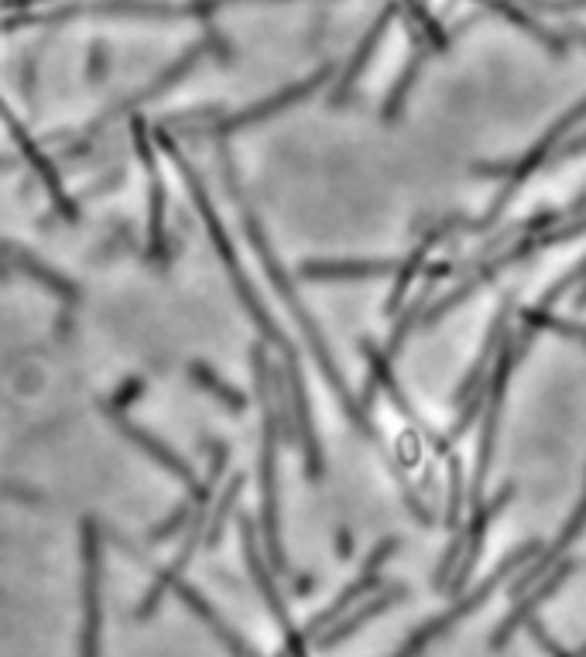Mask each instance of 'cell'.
<instances>
[{"label": "cell", "instance_id": "6da1fadb", "mask_svg": "<svg viewBox=\"0 0 586 657\" xmlns=\"http://www.w3.org/2000/svg\"><path fill=\"white\" fill-rule=\"evenodd\" d=\"M542 541L539 538H531V541H525V544H518L515 548V552L512 555H504L497 565H494V572L487 575V579L481 583V586H476V589H470L467 596H460L457 602H449V607L439 613V616H433L429 623H422L418 630H415V634L402 644V647H398L391 657H422V650L425 647H429L436 637H443V634H449V630L452 626H457L463 616H470L473 610H481L484 607V602L494 596V589L501 586V583H508V575H515V572H521L525 568V562L528 558H536L539 552H542Z\"/></svg>", "mask_w": 586, "mask_h": 657}, {"label": "cell", "instance_id": "7a4b0ae2", "mask_svg": "<svg viewBox=\"0 0 586 657\" xmlns=\"http://www.w3.org/2000/svg\"><path fill=\"white\" fill-rule=\"evenodd\" d=\"M398 552V538H384L378 548H375V552H370V558L364 562V568H360V579L357 583H351V586H346L333 602H330V607L323 610V613H319V616H312L309 623H306V634L312 637V634H319V630H323V626H330L343 610H351L354 607V602L360 599V596H367L370 589H378L381 586V565L391 558Z\"/></svg>", "mask_w": 586, "mask_h": 657}, {"label": "cell", "instance_id": "3957f363", "mask_svg": "<svg viewBox=\"0 0 586 657\" xmlns=\"http://www.w3.org/2000/svg\"><path fill=\"white\" fill-rule=\"evenodd\" d=\"M573 562H563V565H552L549 568V579H539L536 583V589H531L521 602H518V607L508 613V616H504L501 623H497V630H494V637H491V647L497 650V647H504V644H508L512 641V634H515V630L528 620V616H536V610L542 607V602L555 592V589H563L566 586V579H570V575H573Z\"/></svg>", "mask_w": 586, "mask_h": 657}, {"label": "cell", "instance_id": "277c9868", "mask_svg": "<svg viewBox=\"0 0 586 657\" xmlns=\"http://www.w3.org/2000/svg\"><path fill=\"white\" fill-rule=\"evenodd\" d=\"M512 493H515V486H501V489L494 493V500H487V504H476V514H473L470 528H467V538H463V562H460V568H457V579H452L449 592H460V589L467 586V579H470V568L476 565V558H481V544H484L487 525L494 520V514H497L504 504L512 500Z\"/></svg>", "mask_w": 586, "mask_h": 657}, {"label": "cell", "instance_id": "5b68a950", "mask_svg": "<svg viewBox=\"0 0 586 657\" xmlns=\"http://www.w3.org/2000/svg\"><path fill=\"white\" fill-rule=\"evenodd\" d=\"M583 531H586V489H583V500L576 504V510H573V517H570V525L563 528V534H559V538L552 541L549 552H539V562H536V565L521 568V575H518L515 586H512V596H521L528 586H536L552 565H559V558L566 555V548H570Z\"/></svg>", "mask_w": 586, "mask_h": 657}, {"label": "cell", "instance_id": "8992f818", "mask_svg": "<svg viewBox=\"0 0 586 657\" xmlns=\"http://www.w3.org/2000/svg\"><path fill=\"white\" fill-rule=\"evenodd\" d=\"M398 261H309L302 264V278L309 281H360L398 274Z\"/></svg>", "mask_w": 586, "mask_h": 657}, {"label": "cell", "instance_id": "52a82bcc", "mask_svg": "<svg viewBox=\"0 0 586 657\" xmlns=\"http://www.w3.org/2000/svg\"><path fill=\"white\" fill-rule=\"evenodd\" d=\"M409 596V589L405 586H388L378 599H370V602H364V607H357L351 616H346L343 623H336L333 630H330V634H323V637H319L315 644L319 647H323V650H330V647H336L340 641H346V637H354L357 634V630L364 626V623H370V620H375V616H381L384 610H391V607H398V602H402Z\"/></svg>", "mask_w": 586, "mask_h": 657}, {"label": "cell", "instance_id": "ba28073f", "mask_svg": "<svg viewBox=\"0 0 586 657\" xmlns=\"http://www.w3.org/2000/svg\"><path fill=\"white\" fill-rule=\"evenodd\" d=\"M248 555H251V568H254V579H257V586H261L264 599H268V607H272V613H275V620H278V626H281V634H285V647H288V657H309V650H306V637L299 634L296 626H291V620H288V613H285V602H281L278 589L272 586L268 572H264L261 558L254 555V538H251V528H248Z\"/></svg>", "mask_w": 586, "mask_h": 657}, {"label": "cell", "instance_id": "9c48e42d", "mask_svg": "<svg viewBox=\"0 0 586 657\" xmlns=\"http://www.w3.org/2000/svg\"><path fill=\"white\" fill-rule=\"evenodd\" d=\"M539 328H552V333H559V336H570V339H579V343H586V325H576V322H566V319H555L552 312H545V309H525L521 312V339H518V346L525 349L528 346V339L539 333Z\"/></svg>", "mask_w": 586, "mask_h": 657}, {"label": "cell", "instance_id": "30bf717a", "mask_svg": "<svg viewBox=\"0 0 586 657\" xmlns=\"http://www.w3.org/2000/svg\"><path fill=\"white\" fill-rule=\"evenodd\" d=\"M360 349H364V356H367V364H370V383H378V388H384L388 394H391V401L402 407V415H409V401H405V394H402V388H398V380H394V373H391V356L388 353H381L375 343H360Z\"/></svg>", "mask_w": 586, "mask_h": 657}, {"label": "cell", "instance_id": "8fae6325", "mask_svg": "<svg viewBox=\"0 0 586 657\" xmlns=\"http://www.w3.org/2000/svg\"><path fill=\"white\" fill-rule=\"evenodd\" d=\"M525 630H528V634H531V637H536V641H539V647H542V650H549V657H576V654H570L566 647H559V644H555V641L549 637V630L542 626V620H536V616H528V620H525Z\"/></svg>", "mask_w": 586, "mask_h": 657}, {"label": "cell", "instance_id": "7c38bea8", "mask_svg": "<svg viewBox=\"0 0 586 657\" xmlns=\"http://www.w3.org/2000/svg\"><path fill=\"white\" fill-rule=\"evenodd\" d=\"M336 555H340V558L351 555V538H346V534H343V538H336Z\"/></svg>", "mask_w": 586, "mask_h": 657}, {"label": "cell", "instance_id": "4fadbf2b", "mask_svg": "<svg viewBox=\"0 0 586 657\" xmlns=\"http://www.w3.org/2000/svg\"><path fill=\"white\" fill-rule=\"evenodd\" d=\"M576 306H579V309H586V285L576 291Z\"/></svg>", "mask_w": 586, "mask_h": 657}, {"label": "cell", "instance_id": "5bb4252c", "mask_svg": "<svg viewBox=\"0 0 586 657\" xmlns=\"http://www.w3.org/2000/svg\"><path fill=\"white\" fill-rule=\"evenodd\" d=\"M576 657H586V644H583V647L576 650Z\"/></svg>", "mask_w": 586, "mask_h": 657}]
</instances>
